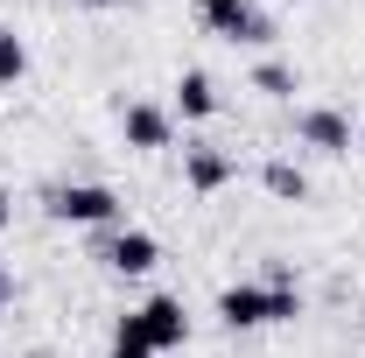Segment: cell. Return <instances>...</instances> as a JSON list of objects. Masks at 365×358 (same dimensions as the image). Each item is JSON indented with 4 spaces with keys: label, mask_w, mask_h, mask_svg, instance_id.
I'll return each instance as SVG.
<instances>
[{
    "label": "cell",
    "mask_w": 365,
    "mask_h": 358,
    "mask_svg": "<svg viewBox=\"0 0 365 358\" xmlns=\"http://www.w3.org/2000/svg\"><path fill=\"white\" fill-rule=\"evenodd\" d=\"M218 316H225L232 330H260V323H295L302 316V288L288 281V267L274 260L267 281H232L225 295H218Z\"/></svg>",
    "instance_id": "cell-1"
},
{
    "label": "cell",
    "mask_w": 365,
    "mask_h": 358,
    "mask_svg": "<svg viewBox=\"0 0 365 358\" xmlns=\"http://www.w3.org/2000/svg\"><path fill=\"white\" fill-rule=\"evenodd\" d=\"M85 7H127V0H85Z\"/></svg>",
    "instance_id": "cell-16"
},
{
    "label": "cell",
    "mask_w": 365,
    "mask_h": 358,
    "mask_svg": "<svg viewBox=\"0 0 365 358\" xmlns=\"http://www.w3.org/2000/svg\"><path fill=\"white\" fill-rule=\"evenodd\" d=\"M120 134H127L134 155H155V148H169V113L148 106V98H134V106H120Z\"/></svg>",
    "instance_id": "cell-8"
},
{
    "label": "cell",
    "mask_w": 365,
    "mask_h": 358,
    "mask_svg": "<svg viewBox=\"0 0 365 358\" xmlns=\"http://www.w3.org/2000/svg\"><path fill=\"white\" fill-rule=\"evenodd\" d=\"M182 337H190V310H182L176 295H155V302H140L113 323V344H127V352H176Z\"/></svg>",
    "instance_id": "cell-2"
},
{
    "label": "cell",
    "mask_w": 365,
    "mask_h": 358,
    "mask_svg": "<svg viewBox=\"0 0 365 358\" xmlns=\"http://www.w3.org/2000/svg\"><path fill=\"white\" fill-rule=\"evenodd\" d=\"M197 21H204L218 43H253V49L274 43V21L253 7V0H197Z\"/></svg>",
    "instance_id": "cell-4"
},
{
    "label": "cell",
    "mask_w": 365,
    "mask_h": 358,
    "mask_svg": "<svg viewBox=\"0 0 365 358\" xmlns=\"http://www.w3.org/2000/svg\"><path fill=\"white\" fill-rule=\"evenodd\" d=\"M49 218L56 225H120V190H106V183H56L49 190Z\"/></svg>",
    "instance_id": "cell-3"
},
{
    "label": "cell",
    "mask_w": 365,
    "mask_h": 358,
    "mask_svg": "<svg viewBox=\"0 0 365 358\" xmlns=\"http://www.w3.org/2000/svg\"><path fill=\"white\" fill-rule=\"evenodd\" d=\"M359 148H365V127H359Z\"/></svg>",
    "instance_id": "cell-17"
},
{
    "label": "cell",
    "mask_w": 365,
    "mask_h": 358,
    "mask_svg": "<svg viewBox=\"0 0 365 358\" xmlns=\"http://www.w3.org/2000/svg\"><path fill=\"white\" fill-rule=\"evenodd\" d=\"M21 71H29V49H21V36L0 29V85H21Z\"/></svg>",
    "instance_id": "cell-12"
},
{
    "label": "cell",
    "mask_w": 365,
    "mask_h": 358,
    "mask_svg": "<svg viewBox=\"0 0 365 358\" xmlns=\"http://www.w3.org/2000/svg\"><path fill=\"white\" fill-rule=\"evenodd\" d=\"M7 225H14V204H7V190H0V232H7Z\"/></svg>",
    "instance_id": "cell-14"
},
{
    "label": "cell",
    "mask_w": 365,
    "mask_h": 358,
    "mask_svg": "<svg viewBox=\"0 0 365 358\" xmlns=\"http://www.w3.org/2000/svg\"><path fill=\"white\" fill-rule=\"evenodd\" d=\"M253 91H267V98H295V91H302V78H295V63L260 56V63H253Z\"/></svg>",
    "instance_id": "cell-10"
},
{
    "label": "cell",
    "mask_w": 365,
    "mask_h": 358,
    "mask_svg": "<svg viewBox=\"0 0 365 358\" xmlns=\"http://www.w3.org/2000/svg\"><path fill=\"white\" fill-rule=\"evenodd\" d=\"M113 358H155V352H127V344H113Z\"/></svg>",
    "instance_id": "cell-15"
},
{
    "label": "cell",
    "mask_w": 365,
    "mask_h": 358,
    "mask_svg": "<svg viewBox=\"0 0 365 358\" xmlns=\"http://www.w3.org/2000/svg\"><path fill=\"white\" fill-rule=\"evenodd\" d=\"M176 113H182V120H211V113H218L211 71H182V78H176Z\"/></svg>",
    "instance_id": "cell-9"
},
{
    "label": "cell",
    "mask_w": 365,
    "mask_h": 358,
    "mask_svg": "<svg viewBox=\"0 0 365 358\" xmlns=\"http://www.w3.org/2000/svg\"><path fill=\"white\" fill-rule=\"evenodd\" d=\"M98 260H106L113 274H155L162 239H155V232H140V225H113V232H106V246H98Z\"/></svg>",
    "instance_id": "cell-5"
},
{
    "label": "cell",
    "mask_w": 365,
    "mask_h": 358,
    "mask_svg": "<svg viewBox=\"0 0 365 358\" xmlns=\"http://www.w3.org/2000/svg\"><path fill=\"white\" fill-rule=\"evenodd\" d=\"M232 176H239V155H232V148H211V140H190V148H182V183H190L197 197H218Z\"/></svg>",
    "instance_id": "cell-6"
},
{
    "label": "cell",
    "mask_w": 365,
    "mask_h": 358,
    "mask_svg": "<svg viewBox=\"0 0 365 358\" xmlns=\"http://www.w3.org/2000/svg\"><path fill=\"white\" fill-rule=\"evenodd\" d=\"M7 295H14V274L0 267V310H7Z\"/></svg>",
    "instance_id": "cell-13"
},
{
    "label": "cell",
    "mask_w": 365,
    "mask_h": 358,
    "mask_svg": "<svg viewBox=\"0 0 365 358\" xmlns=\"http://www.w3.org/2000/svg\"><path fill=\"white\" fill-rule=\"evenodd\" d=\"M260 183H267L274 197H288V204H302V197H309V176H302L295 162H267V169H260Z\"/></svg>",
    "instance_id": "cell-11"
},
{
    "label": "cell",
    "mask_w": 365,
    "mask_h": 358,
    "mask_svg": "<svg viewBox=\"0 0 365 358\" xmlns=\"http://www.w3.org/2000/svg\"><path fill=\"white\" fill-rule=\"evenodd\" d=\"M295 140L317 148V155H351V113H337V106H302V113H295Z\"/></svg>",
    "instance_id": "cell-7"
}]
</instances>
